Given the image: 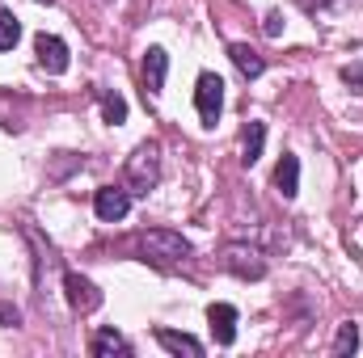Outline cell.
<instances>
[{
	"instance_id": "obj_1",
	"label": "cell",
	"mask_w": 363,
	"mask_h": 358,
	"mask_svg": "<svg viewBox=\"0 0 363 358\" xmlns=\"http://www.w3.org/2000/svg\"><path fill=\"white\" fill-rule=\"evenodd\" d=\"M135 253H140V262H148V266L174 270L190 258V241H186L182 232H169V228H148V232L135 236Z\"/></svg>"
},
{
	"instance_id": "obj_2",
	"label": "cell",
	"mask_w": 363,
	"mask_h": 358,
	"mask_svg": "<svg viewBox=\"0 0 363 358\" xmlns=\"http://www.w3.org/2000/svg\"><path fill=\"white\" fill-rule=\"evenodd\" d=\"M157 181H161V144L148 139V144H140V148L127 156V185H131L135 194H148Z\"/></svg>"
},
{
	"instance_id": "obj_3",
	"label": "cell",
	"mask_w": 363,
	"mask_h": 358,
	"mask_svg": "<svg viewBox=\"0 0 363 358\" xmlns=\"http://www.w3.org/2000/svg\"><path fill=\"white\" fill-rule=\"evenodd\" d=\"M220 266L228 270V274H237V278H262V274H267V258H262L254 245L233 241V245L220 249Z\"/></svg>"
},
{
	"instance_id": "obj_4",
	"label": "cell",
	"mask_w": 363,
	"mask_h": 358,
	"mask_svg": "<svg viewBox=\"0 0 363 358\" xmlns=\"http://www.w3.org/2000/svg\"><path fill=\"white\" fill-rule=\"evenodd\" d=\"M194 105H199L203 127H216V118H220V110H224V81H220L216 72H203V76H199V85H194Z\"/></svg>"
},
{
	"instance_id": "obj_5",
	"label": "cell",
	"mask_w": 363,
	"mask_h": 358,
	"mask_svg": "<svg viewBox=\"0 0 363 358\" xmlns=\"http://www.w3.org/2000/svg\"><path fill=\"white\" fill-rule=\"evenodd\" d=\"M34 55H38V68L51 72V76H64L68 72V42L55 38V34H38L34 38Z\"/></svg>"
},
{
	"instance_id": "obj_6",
	"label": "cell",
	"mask_w": 363,
	"mask_h": 358,
	"mask_svg": "<svg viewBox=\"0 0 363 358\" xmlns=\"http://www.w3.org/2000/svg\"><path fill=\"white\" fill-rule=\"evenodd\" d=\"M93 211H97V219L118 224V219L131 211V190H123V185H101V190L93 194Z\"/></svg>"
},
{
	"instance_id": "obj_7",
	"label": "cell",
	"mask_w": 363,
	"mask_h": 358,
	"mask_svg": "<svg viewBox=\"0 0 363 358\" xmlns=\"http://www.w3.org/2000/svg\"><path fill=\"white\" fill-rule=\"evenodd\" d=\"M64 291H68L72 312H97V308H101V291L93 287L89 278H81L77 270H68V274H64Z\"/></svg>"
},
{
	"instance_id": "obj_8",
	"label": "cell",
	"mask_w": 363,
	"mask_h": 358,
	"mask_svg": "<svg viewBox=\"0 0 363 358\" xmlns=\"http://www.w3.org/2000/svg\"><path fill=\"white\" fill-rule=\"evenodd\" d=\"M207 325H211L216 346H233L237 342V308L233 304H211L207 308Z\"/></svg>"
},
{
	"instance_id": "obj_9",
	"label": "cell",
	"mask_w": 363,
	"mask_h": 358,
	"mask_svg": "<svg viewBox=\"0 0 363 358\" xmlns=\"http://www.w3.org/2000/svg\"><path fill=\"white\" fill-rule=\"evenodd\" d=\"M165 72H169V55L161 47H148L144 51V93H157L165 89Z\"/></svg>"
},
{
	"instance_id": "obj_10",
	"label": "cell",
	"mask_w": 363,
	"mask_h": 358,
	"mask_svg": "<svg viewBox=\"0 0 363 358\" xmlns=\"http://www.w3.org/2000/svg\"><path fill=\"white\" fill-rule=\"evenodd\" d=\"M274 190H279L283 198H296V194H300V161L287 156V152H283V161L274 165Z\"/></svg>"
},
{
	"instance_id": "obj_11",
	"label": "cell",
	"mask_w": 363,
	"mask_h": 358,
	"mask_svg": "<svg viewBox=\"0 0 363 358\" xmlns=\"http://www.w3.org/2000/svg\"><path fill=\"white\" fill-rule=\"evenodd\" d=\"M228 55H233V64L241 68V76H250V81L267 72V59H262L254 47H245V42H233V47H228Z\"/></svg>"
},
{
	"instance_id": "obj_12",
	"label": "cell",
	"mask_w": 363,
	"mask_h": 358,
	"mask_svg": "<svg viewBox=\"0 0 363 358\" xmlns=\"http://www.w3.org/2000/svg\"><path fill=\"white\" fill-rule=\"evenodd\" d=\"M157 342L169 350V354H186V358H203V346L190 337V333H174V329H157Z\"/></svg>"
},
{
	"instance_id": "obj_13",
	"label": "cell",
	"mask_w": 363,
	"mask_h": 358,
	"mask_svg": "<svg viewBox=\"0 0 363 358\" xmlns=\"http://www.w3.org/2000/svg\"><path fill=\"white\" fill-rule=\"evenodd\" d=\"M262 144H267V127L262 122H245V131H241V165H254L262 156Z\"/></svg>"
},
{
	"instance_id": "obj_14",
	"label": "cell",
	"mask_w": 363,
	"mask_h": 358,
	"mask_svg": "<svg viewBox=\"0 0 363 358\" xmlns=\"http://www.w3.org/2000/svg\"><path fill=\"white\" fill-rule=\"evenodd\" d=\"M93 354H131V346L123 342V333L101 329V333H93Z\"/></svg>"
},
{
	"instance_id": "obj_15",
	"label": "cell",
	"mask_w": 363,
	"mask_h": 358,
	"mask_svg": "<svg viewBox=\"0 0 363 358\" xmlns=\"http://www.w3.org/2000/svg\"><path fill=\"white\" fill-rule=\"evenodd\" d=\"M97 97H101V118H106L110 127L127 122V101H123L118 93H97Z\"/></svg>"
},
{
	"instance_id": "obj_16",
	"label": "cell",
	"mask_w": 363,
	"mask_h": 358,
	"mask_svg": "<svg viewBox=\"0 0 363 358\" xmlns=\"http://www.w3.org/2000/svg\"><path fill=\"white\" fill-rule=\"evenodd\" d=\"M17 38H21V21H17L9 8H0V51H13Z\"/></svg>"
},
{
	"instance_id": "obj_17",
	"label": "cell",
	"mask_w": 363,
	"mask_h": 358,
	"mask_svg": "<svg viewBox=\"0 0 363 358\" xmlns=\"http://www.w3.org/2000/svg\"><path fill=\"white\" fill-rule=\"evenodd\" d=\"M359 350V329L347 321L342 329H338V337H334V354H355Z\"/></svg>"
},
{
	"instance_id": "obj_18",
	"label": "cell",
	"mask_w": 363,
	"mask_h": 358,
	"mask_svg": "<svg viewBox=\"0 0 363 358\" xmlns=\"http://www.w3.org/2000/svg\"><path fill=\"white\" fill-rule=\"evenodd\" d=\"M342 85L363 93V64H347V68H342Z\"/></svg>"
},
{
	"instance_id": "obj_19",
	"label": "cell",
	"mask_w": 363,
	"mask_h": 358,
	"mask_svg": "<svg viewBox=\"0 0 363 358\" xmlns=\"http://www.w3.org/2000/svg\"><path fill=\"white\" fill-rule=\"evenodd\" d=\"M17 321H21V312L13 304H0V325H17Z\"/></svg>"
},
{
	"instance_id": "obj_20",
	"label": "cell",
	"mask_w": 363,
	"mask_h": 358,
	"mask_svg": "<svg viewBox=\"0 0 363 358\" xmlns=\"http://www.w3.org/2000/svg\"><path fill=\"white\" fill-rule=\"evenodd\" d=\"M267 34H271V38H279V34H283V17H279V13H271V17H267Z\"/></svg>"
},
{
	"instance_id": "obj_21",
	"label": "cell",
	"mask_w": 363,
	"mask_h": 358,
	"mask_svg": "<svg viewBox=\"0 0 363 358\" xmlns=\"http://www.w3.org/2000/svg\"><path fill=\"white\" fill-rule=\"evenodd\" d=\"M330 0H300V8H308V13H317V8H325Z\"/></svg>"
}]
</instances>
